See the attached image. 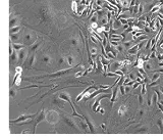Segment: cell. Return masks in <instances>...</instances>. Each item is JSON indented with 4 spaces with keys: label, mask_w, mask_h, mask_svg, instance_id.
Segmentation results:
<instances>
[{
    "label": "cell",
    "mask_w": 163,
    "mask_h": 140,
    "mask_svg": "<svg viewBox=\"0 0 163 140\" xmlns=\"http://www.w3.org/2000/svg\"><path fill=\"white\" fill-rule=\"evenodd\" d=\"M23 43H25L26 46H31V45H33L36 41H37L38 37L35 33H33V32L27 31V32L23 33Z\"/></svg>",
    "instance_id": "1"
},
{
    "label": "cell",
    "mask_w": 163,
    "mask_h": 140,
    "mask_svg": "<svg viewBox=\"0 0 163 140\" xmlns=\"http://www.w3.org/2000/svg\"><path fill=\"white\" fill-rule=\"evenodd\" d=\"M124 46H122V45L116 46V48H117V50H118V52H121V53H122V51H124Z\"/></svg>",
    "instance_id": "49"
},
{
    "label": "cell",
    "mask_w": 163,
    "mask_h": 140,
    "mask_svg": "<svg viewBox=\"0 0 163 140\" xmlns=\"http://www.w3.org/2000/svg\"><path fill=\"white\" fill-rule=\"evenodd\" d=\"M143 11H144V4L141 3L140 6H139V15H142Z\"/></svg>",
    "instance_id": "48"
},
{
    "label": "cell",
    "mask_w": 163,
    "mask_h": 140,
    "mask_svg": "<svg viewBox=\"0 0 163 140\" xmlns=\"http://www.w3.org/2000/svg\"><path fill=\"white\" fill-rule=\"evenodd\" d=\"M146 39H148V36L146 35V34H144V35H142V36H139L138 38H136V41L137 42H140V41H144V40H146Z\"/></svg>",
    "instance_id": "35"
},
{
    "label": "cell",
    "mask_w": 163,
    "mask_h": 140,
    "mask_svg": "<svg viewBox=\"0 0 163 140\" xmlns=\"http://www.w3.org/2000/svg\"><path fill=\"white\" fill-rule=\"evenodd\" d=\"M17 52H19V51L15 50V51H13L12 54L9 55V59H10V65H13V63H19V55H17Z\"/></svg>",
    "instance_id": "14"
},
{
    "label": "cell",
    "mask_w": 163,
    "mask_h": 140,
    "mask_svg": "<svg viewBox=\"0 0 163 140\" xmlns=\"http://www.w3.org/2000/svg\"><path fill=\"white\" fill-rule=\"evenodd\" d=\"M124 87H126L124 85H119V89H120V94L121 95H124L126 93V88H124Z\"/></svg>",
    "instance_id": "40"
},
{
    "label": "cell",
    "mask_w": 163,
    "mask_h": 140,
    "mask_svg": "<svg viewBox=\"0 0 163 140\" xmlns=\"http://www.w3.org/2000/svg\"><path fill=\"white\" fill-rule=\"evenodd\" d=\"M122 68V61H114V63L111 65V69L113 70V72L117 71V70H121Z\"/></svg>",
    "instance_id": "17"
},
{
    "label": "cell",
    "mask_w": 163,
    "mask_h": 140,
    "mask_svg": "<svg viewBox=\"0 0 163 140\" xmlns=\"http://www.w3.org/2000/svg\"><path fill=\"white\" fill-rule=\"evenodd\" d=\"M157 105H158V109H160V111L163 113V105L161 104V102H160V101H158V102H157Z\"/></svg>",
    "instance_id": "51"
},
{
    "label": "cell",
    "mask_w": 163,
    "mask_h": 140,
    "mask_svg": "<svg viewBox=\"0 0 163 140\" xmlns=\"http://www.w3.org/2000/svg\"><path fill=\"white\" fill-rule=\"evenodd\" d=\"M35 56H36V52L31 53V54H28L27 61H26V63H23V68L28 70H32L33 69L34 63H35Z\"/></svg>",
    "instance_id": "6"
},
{
    "label": "cell",
    "mask_w": 163,
    "mask_h": 140,
    "mask_svg": "<svg viewBox=\"0 0 163 140\" xmlns=\"http://www.w3.org/2000/svg\"><path fill=\"white\" fill-rule=\"evenodd\" d=\"M139 85H142V84H140L138 81H136V83H135V84H134V86H133V89H136V88L138 87Z\"/></svg>",
    "instance_id": "53"
},
{
    "label": "cell",
    "mask_w": 163,
    "mask_h": 140,
    "mask_svg": "<svg viewBox=\"0 0 163 140\" xmlns=\"http://www.w3.org/2000/svg\"><path fill=\"white\" fill-rule=\"evenodd\" d=\"M157 125H158L159 129H160V133L163 134V120L161 119V118H159V119L157 120Z\"/></svg>",
    "instance_id": "32"
},
{
    "label": "cell",
    "mask_w": 163,
    "mask_h": 140,
    "mask_svg": "<svg viewBox=\"0 0 163 140\" xmlns=\"http://www.w3.org/2000/svg\"><path fill=\"white\" fill-rule=\"evenodd\" d=\"M160 102H161V104H162V105H163V100H161V101H160Z\"/></svg>",
    "instance_id": "60"
},
{
    "label": "cell",
    "mask_w": 163,
    "mask_h": 140,
    "mask_svg": "<svg viewBox=\"0 0 163 140\" xmlns=\"http://www.w3.org/2000/svg\"><path fill=\"white\" fill-rule=\"evenodd\" d=\"M150 47H152V39H149L148 40V42H147V45L145 46V49H149Z\"/></svg>",
    "instance_id": "43"
},
{
    "label": "cell",
    "mask_w": 163,
    "mask_h": 140,
    "mask_svg": "<svg viewBox=\"0 0 163 140\" xmlns=\"http://www.w3.org/2000/svg\"><path fill=\"white\" fill-rule=\"evenodd\" d=\"M157 57H158V59H159V61H163V52L161 53V54H159Z\"/></svg>",
    "instance_id": "54"
},
{
    "label": "cell",
    "mask_w": 163,
    "mask_h": 140,
    "mask_svg": "<svg viewBox=\"0 0 163 140\" xmlns=\"http://www.w3.org/2000/svg\"><path fill=\"white\" fill-rule=\"evenodd\" d=\"M66 65H68L66 61V57H63V56L59 57L58 61H57V65H58L59 68H64Z\"/></svg>",
    "instance_id": "16"
},
{
    "label": "cell",
    "mask_w": 163,
    "mask_h": 140,
    "mask_svg": "<svg viewBox=\"0 0 163 140\" xmlns=\"http://www.w3.org/2000/svg\"><path fill=\"white\" fill-rule=\"evenodd\" d=\"M100 59H101V63H102L103 65H108L109 63H110V61H111V59H106L105 56H100Z\"/></svg>",
    "instance_id": "34"
},
{
    "label": "cell",
    "mask_w": 163,
    "mask_h": 140,
    "mask_svg": "<svg viewBox=\"0 0 163 140\" xmlns=\"http://www.w3.org/2000/svg\"><path fill=\"white\" fill-rule=\"evenodd\" d=\"M91 28H92L93 30H96L98 29V23H96V22H94V23H91Z\"/></svg>",
    "instance_id": "47"
},
{
    "label": "cell",
    "mask_w": 163,
    "mask_h": 140,
    "mask_svg": "<svg viewBox=\"0 0 163 140\" xmlns=\"http://www.w3.org/2000/svg\"><path fill=\"white\" fill-rule=\"evenodd\" d=\"M160 6H161L160 4H157L156 6H154V7H153L152 9H151V10H150V13H158V11L160 10Z\"/></svg>",
    "instance_id": "36"
},
{
    "label": "cell",
    "mask_w": 163,
    "mask_h": 140,
    "mask_svg": "<svg viewBox=\"0 0 163 140\" xmlns=\"http://www.w3.org/2000/svg\"><path fill=\"white\" fill-rule=\"evenodd\" d=\"M159 65H160V67H163V61H160V63H159Z\"/></svg>",
    "instance_id": "59"
},
{
    "label": "cell",
    "mask_w": 163,
    "mask_h": 140,
    "mask_svg": "<svg viewBox=\"0 0 163 140\" xmlns=\"http://www.w3.org/2000/svg\"><path fill=\"white\" fill-rule=\"evenodd\" d=\"M66 61H67V63H68V65L69 67H73V63H75V59H73V55H70V54H68V55H66Z\"/></svg>",
    "instance_id": "25"
},
{
    "label": "cell",
    "mask_w": 163,
    "mask_h": 140,
    "mask_svg": "<svg viewBox=\"0 0 163 140\" xmlns=\"http://www.w3.org/2000/svg\"><path fill=\"white\" fill-rule=\"evenodd\" d=\"M142 93H141V94H139L138 95V100H139V103H140L141 105L143 104V103H144V98H143V96H142Z\"/></svg>",
    "instance_id": "45"
},
{
    "label": "cell",
    "mask_w": 163,
    "mask_h": 140,
    "mask_svg": "<svg viewBox=\"0 0 163 140\" xmlns=\"http://www.w3.org/2000/svg\"><path fill=\"white\" fill-rule=\"evenodd\" d=\"M118 88H119V85L117 84V86L114 88V89H113V91H112V96H111V98H110L111 105H113L114 101L116 100V96H117V91H118Z\"/></svg>",
    "instance_id": "18"
},
{
    "label": "cell",
    "mask_w": 163,
    "mask_h": 140,
    "mask_svg": "<svg viewBox=\"0 0 163 140\" xmlns=\"http://www.w3.org/2000/svg\"><path fill=\"white\" fill-rule=\"evenodd\" d=\"M155 72H159V73H163V69H159V70H156Z\"/></svg>",
    "instance_id": "58"
},
{
    "label": "cell",
    "mask_w": 163,
    "mask_h": 140,
    "mask_svg": "<svg viewBox=\"0 0 163 140\" xmlns=\"http://www.w3.org/2000/svg\"><path fill=\"white\" fill-rule=\"evenodd\" d=\"M141 93H142L143 95H145L147 93V89H146V83H143L142 84V91H141Z\"/></svg>",
    "instance_id": "42"
},
{
    "label": "cell",
    "mask_w": 163,
    "mask_h": 140,
    "mask_svg": "<svg viewBox=\"0 0 163 140\" xmlns=\"http://www.w3.org/2000/svg\"><path fill=\"white\" fill-rule=\"evenodd\" d=\"M19 40V33H17V34H10V41H12V42H15V43H17Z\"/></svg>",
    "instance_id": "31"
},
{
    "label": "cell",
    "mask_w": 163,
    "mask_h": 140,
    "mask_svg": "<svg viewBox=\"0 0 163 140\" xmlns=\"http://www.w3.org/2000/svg\"><path fill=\"white\" fill-rule=\"evenodd\" d=\"M128 113V107L126 104H121L118 109V116L119 117H124Z\"/></svg>",
    "instance_id": "15"
},
{
    "label": "cell",
    "mask_w": 163,
    "mask_h": 140,
    "mask_svg": "<svg viewBox=\"0 0 163 140\" xmlns=\"http://www.w3.org/2000/svg\"><path fill=\"white\" fill-rule=\"evenodd\" d=\"M73 68H69V69H65V70H61V71L58 72H55L53 74H48V75H45V76H38V78H49V79H52V78H59V77H62V76L66 75V74L70 73L73 71Z\"/></svg>",
    "instance_id": "4"
},
{
    "label": "cell",
    "mask_w": 163,
    "mask_h": 140,
    "mask_svg": "<svg viewBox=\"0 0 163 140\" xmlns=\"http://www.w3.org/2000/svg\"><path fill=\"white\" fill-rule=\"evenodd\" d=\"M69 42H70L71 46H73V48H79V41L77 37H71L69 39Z\"/></svg>",
    "instance_id": "21"
},
{
    "label": "cell",
    "mask_w": 163,
    "mask_h": 140,
    "mask_svg": "<svg viewBox=\"0 0 163 140\" xmlns=\"http://www.w3.org/2000/svg\"><path fill=\"white\" fill-rule=\"evenodd\" d=\"M98 86H90V87H88V88H86V89L84 90V91L82 92V93H79V95H77V99H75V101H77V102H79V101H81V99H83L85 97V95L87 94V93H88L89 91H90L91 89H95V90H97L98 89Z\"/></svg>",
    "instance_id": "9"
},
{
    "label": "cell",
    "mask_w": 163,
    "mask_h": 140,
    "mask_svg": "<svg viewBox=\"0 0 163 140\" xmlns=\"http://www.w3.org/2000/svg\"><path fill=\"white\" fill-rule=\"evenodd\" d=\"M27 52H28V50L26 49V47L19 50V63H19V65H23V61H25L26 56L28 55Z\"/></svg>",
    "instance_id": "12"
},
{
    "label": "cell",
    "mask_w": 163,
    "mask_h": 140,
    "mask_svg": "<svg viewBox=\"0 0 163 140\" xmlns=\"http://www.w3.org/2000/svg\"><path fill=\"white\" fill-rule=\"evenodd\" d=\"M59 97H60L61 99H63V100H66V101H70V95L67 93V92H65V93H62V94H59L58 95Z\"/></svg>",
    "instance_id": "26"
},
{
    "label": "cell",
    "mask_w": 163,
    "mask_h": 140,
    "mask_svg": "<svg viewBox=\"0 0 163 140\" xmlns=\"http://www.w3.org/2000/svg\"><path fill=\"white\" fill-rule=\"evenodd\" d=\"M111 96H112V92L111 93H106L105 95H102V96H100L99 98H97L96 100H95V102L93 103L92 105V111H94V113H97V111H98V107H100V102L102 99L104 98H111Z\"/></svg>",
    "instance_id": "5"
},
{
    "label": "cell",
    "mask_w": 163,
    "mask_h": 140,
    "mask_svg": "<svg viewBox=\"0 0 163 140\" xmlns=\"http://www.w3.org/2000/svg\"><path fill=\"white\" fill-rule=\"evenodd\" d=\"M139 50H140V48H139V44H136V45H134L132 47V48H130L128 50V54L133 55V54H136L137 52H139Z\"/></svg>",
    "instance_id": "22"
},
{
    "label": "cell",
    "mask_w": 163,
    "mask_h": 140,
    "mask_svg": "<svg viewBox=\"0 0 163 140\" xmlns=\"http://www.w3.org/2000/svg\"><path fill=\"white\" fill-rule=\"evenodd\" d=\"M41 61H42V63L48 65L51 63V56L48 54H44V55H42V57H41Z\"/></svg>",
    "instance_id": "20"
},
{
    "label": "cell",
    "mask_w": 163,
    "mask_h": 140,
    "mask_svg": "<svg viewBox=\"0 0 163 140\" xmlns=\"http://www.w3.org/2000/svg\"><path fill=\"white\" fill-rule=\"evenodd\" d=\"M84 119H85V121L87 122V124H88L89 129H90V132H91V133H92V134H95V133H96V130H95V127H94V124H93V122L91 121V120L89 119L88 117H86V116L84 117Z\"/></svg>",
    "instance_id": "13"
},
{
    "label": "cell",
    "mask_w": 163,
    "mask_h": 140,
    "mask_svg": "<svg viewBox=\"0 0 163 140\" xmlns=\"http://www.w3.org/2000/svg\"><path fill=\"white\" fill-rule=\"evenodd\" d=\"M17 88H15V89L13 87L10 88V91H9V93H10V97H12V98L15 97V95H17Z\"/></svg>",
    "instance_id": "39"
},
{
    "label": "cell",
    "mask_w": 163,
    "mask_h": 140,
    "mask_svg": "<svg viewBox=\"0 0 163 140\" xmlns=\"http://www.w3.org/2000/svg\"><path fill=\"white\" fill-rule=\"evenodd\" d=\"M159 13H163V4H161V6H160V10H159Z\"/></svg>",
    "instance_id": "56"
},
{
    "label": "cell",
    "mask_w": 163,
    "mask_h": 140,
    "mask_svg": "<svg viewBox=\"0 0 163 140\" xmlns=\"http://www.w3.org/2000/svg\"><path fill=\"white\" fill-rule=\"evenodd\" d=\"M101 128H102L104 131H106V128H105V124H102V125H101Z\"/></svg>",
    "instance_id": "57"
},
{
    "label": "cell",
    "mask_w": 163,
    "mask_h": 140,
    "mask_svg": "<svg viewBox=\"0 0 163 140\" xmlns=\"http://www.w3.org/2000/svg\"><path fill=\"white\" fill-rule=\"evenodd\" d=\"M143 69H145V71L146 72H152L153 71V65H151L149 61H145L144 68H143Z\"/></svg>",
    "instance_id": "23"
},
{
    "label": "cell",
    "mask_w": 163,
    "mask_h": 140,
    "mask_svg": "<svg viewBox=\"0 0 163 140\" xmlns=\"http://www.w3.org/2000/svg\"><path fill=\"white\" fill-rule=\"evenodd\" d=\"M58 120H59V115L56 111L51 109V111H48L46 113V121L49 124L54 125V124H56L58 122Z\"/></svg>",
    "instance_id": "3"
},
{
    "label": "cell",
    "mask_w": 163,
    "mask_h": 140,
    "mask_svg": "<svg viewBox=\"0 0 163 140\" xmlns=\"http://www.w3.org/2000/svg\"><path fill=\"white\" fill-rule=\"evenodd\" d=\"M29 133L33 134V131H31V130H23V131L21 132V134H29Z\"/></svg>",
    "instance_id": "52"
},
{
    "label": "cell",
    "mask_w": 163,
    "mask_h": 140,
    "mask_svg": "<svg viewBox=\"0 0 163 140\" xmlns=\"http://www.w3.org/2000/svg\"><path fill=\"white\" fill-rule=\"evenodd\" d=\"M10 44L12 45V47L15 48V50H17V51H19L21 49H23V48H25L26 47V45L25 44H21V43H15V42H12V41H10Z\"/></svg>",
    "instance_id": "19"
},
{
    "label": "cell",
    "mask_w": 163,
    "mask_h": 140,
    "mask_svg": "<svg viewBox=\"0 0 163 140\" xmlns=\"http://www.w3.org/2000/svg\"><path fill=\"white\" fill-rule=\"evenodd\" d=\"M144 114H145L144 109H139V111H138V118H139V119H141V118H142L143 116H144Z\"/></svg>",
    "instance_id": "46"
},
{
    "label": "cell",
    "mask_w": 163,
    "mask_h": 140,
    "mask_svg": "<svg viewBox=\"0 0 163 140\" xmlns=\"http://www.w3.org/2000/svg\"><path fill=\"white\" fill-rule=\"evenodd\" d=\"M131 91V86H126V92L128 93V92Z\"/></svg>",
    "instance_id": "55"
},
{
    "label": "cell",
    "mask_w": 163,
    "mask_h": 140,
    "mask_svg": "<svg viewBox=\"0 0 163 140\" xmlns=\"http://www.w3.org/2000/svg\"><path fill=\"white\" fill-rule=\"evenodd\" d=\"M37 114H34V115H21V117H19L17 119L10 120V121H9V124H10V125H12V124H17V123H19V122H25V121H27V120L34 119V118L37 116Z\"/></svg>",
    "instance_id": "7"
},
{
    "label": "cell",
    "mask_w": 163,
    "mask_h": 140,
    "mask_svg": "<svg viewBox=\"0 0 163 140\" xmlns=\"http://www.w3.org/2000/svg\"><path fill=\"white\" fill-rule=\"evenodd\" d=\"M128 77L130 78L131 80H136V81H137V78H138V77H137V74H135L134 72H131V73H128Z\"/></svg>",
    "instance_id": "38"
},
{
    "label": "cell",
    "mask_w": 163,
    "mask_h": 140,
    "mask_svg": "<svg viewBox=\"0 0 163 140\" xmlns=\"http://www.w3.org/2000/svg\"><path fill=\"white\" fill-rule=\"evenodd\" d=\"M46 120V113H45L44 109H42V111H38L37 116L33 119V134L36 133V129H37V126L39 123H41L42 121Z\"/></svg>",
    "instance_id": "2"
},
{
    "label": "cell",
    "mask_w": 163,
    "mask_h": 140,
    "mask_svg": "<svg viewBox=\"0 0 163 140\" xmlns=\"http://www.w3.org/2000/svg\"><path fill=\"white\" fill-rule=\"evenodd\" d=\"M77 6H79V3H77V0H73V2H71V8H73V11L75 13H77V11H79Z\"/></svg>",
    "instance_id": "24"
},
{
    "label": "cell",
    "mask_w": 163,
    "mask_h": 140,
    "mask_svg": "<svg viewBox=\"0 0 163 140\" xmlns=\"http://www.w3.org/2000/svg\"><path fill=\"white\" fill-rule=\"evenodd\" d=\"M134 41H135V40H132V41H128V42H124V48H126L128 50L130 48H132V47H133V44H134Z\"/></svg>",
    "instance_id": "33"
},
{
    "label": "cell",
    "mask_w": 163,
    "mask_h": 140,
    "mask_svg": "<svg viewBox=\"0 0 163 140\" xmlns=\"http://www.w3.org/2000/svg\"><path fill=\"white\" fill-rule=\"evenodd\" d=\"M21 30V26H15V27H13V28H10V30H9V33H10V34H17V33H19Z\"/></svg>",
    "instance_id": "29"
},
{
    "label": "cell",
    "mask_w": 163,
    "mask_h": 140,
    "mask_svg": "<svg viewBox=\"0 0 163 140\" xmlns=\"http://www.w3.org/2000/svg\"><path fill=\"white\" fill-rule=\"evenodd\" d=\"M23 73V67L19 65V67L15 68V74H21Z\"/></svg>",
    "instance_id": "44"
},
{
    "label": "cell",
    "mask_w": 163,
    "mask_h": 140,
    "mask_svg": "<svg viewBox=\"0 0 163 140\" xmlns=\"http://www.w3.org/2000/svg\"><path fill=\"white\" fill-rule=\"evenodd\" d=\"M41 43H42V40L38 39L37 41L33 44V45L29 46V49H28V54H31V53L36 52V50H37V49L39 48V46L41 45Z\"/></svg>",
    "instance_id": "11"
},
{
    "label": "cell",
    "mask_w": 163,
    "mask_h": 140,
    "mask_svg": "<svg viewBox=\"0 0 163 140\" xmlns=\"http://www.w3.org/2000/svg\"><path fill=\"white\" fill-rule=\"evenodd\" d=\"M115 73H116L118 76H124V73L122 71H120V70H117V71H115Z\"/></svg>",
    "instance_id": "50"
},
{
    "label": "cell",
    "mask_w": 163,
    "mask_h": 140,
    "mask_svg": "<svg viewBox=\"0 0 163 140\" xmlns=\"http://www.w3.org/2000/svg\"><path fill=\"white\" fill-rule=\"evenodd\" d=\"M51 103L56 105V107H60V109H62V107H64V100L61 99L58 95H54V96L52 97V99H51Z\"/></svg>",
    "instance_id": "8"
},
{
    "label": "cell",
    "mask_w": 163,
    "mask_h": 140,
    "mask_svg": "<svg viewBox=\"0 0 163 140\" xmlns=\"http://www.w3.org/2000/svg\"><path fill=\"white\" fill-rule=\"evenodd\" d=\"M121 2H122V7H126V8H128V7H130L131 3L128 2V0H122Z\"/></svg>",
    "instance_id": "41"
},
{
    "label": "cell",
    "mask_w": 163,
    "mask_h": 140,
    "mask_svg": "<svg viewBox=\"0 0 163 140\" xmlns=\"http://www.w3.org/2000/svg\"><path fill=\"white\" fill-rule=\"evenodd\" d=\"M62 118H63V121H64L65 123L67 124V125L70 126V127L73 128L75 130H77V131H79V127H77V124L75 123V121H73V118H68V117H66V116H62Z\"/></svg>",
    "instance_id": "10"
},
{
    "label": "cell",
    "mask_w": 163,
    "mask_h": 140,
    "mask_svg": "<svg viewBox=\"0 0 163 140\" xmlns=\"http://www.w3.org/2000/svg\"><path fill=\"white\" fill-rule=\"evenodd\" d=\"M90 52H91V55H92V59H96L97 54H98V49H97V47H91Z\"/></svg>",
    "instance_id": "28"
},
{
    "label": "cell",
    "mask_w": 163,
    "mask_h": 140,
    "mask_svg": "<svg viewBox=\"0 0 163 140\" xmlns=\"http://www.w3.org/2000/svg\"><path fill=\"white\" fill-rule=\"evenodd\" d=\"M19 20L17 19V17H15V19H10V22H9V27L13 28V27H15V26H17V24H19Z\"/></svg>",
    "instance_id": "30"
},
{
    "label": "cell",
    "mask_w": 163,
    "mask_h": 140,
    "mask_svg": "<svg viewBox=\"0 0 163 140\" xmlns=\"http://www.w3.org/2000/svg\"><path fill=\"white\" fill-rule=\"evenodd\" d=\"M105 77H118V75H117L115 72H109V73H105L104 74Z\"/></svg>",
    "instance_id": "37"
},
{
    "label": "cell",
    "mask_w": 163,
    "mask_h": 140,
    "mask_svg": "<svg viewBox=\"0 0 163 140\" xmlns=\"http://www.w3.org/2000/svg\"><path fill=\"white\" fill-rule=\"evenodd\" d=\"M160 74L161 73H159V72H155L154 75H153V77H152V80H151V82H152V83H154V82L159 81V80H160V77H161Z\"/></svg>",
    "instance_id": "27"
}]
</instances>
